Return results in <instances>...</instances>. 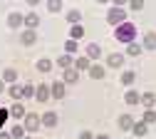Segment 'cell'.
Masks as SVG:
<instances>
[{
    "label": "cell",
    "instance_id": "cell-32",
    "mask_svg": "<svg viewBox=\"0 0 156 139\" xmlns=\"http://www.w3.org/2000/svg\"><path fill=\"white\" fill-rule=\"evenodd\" d=\"M65 52L67 55H74L77 52V40H67V42H65Z\"/></svg>",
    "mask_w": 156,
    "mask_h": 139
},
{
    "label": "cell",
    "instance_id": "cell-4",
    "mask_svg": "<svg viewBox=\"0 0 156 139\" xmlns=\"http://www.w3.org/2000/svg\"><path fill=\"white\" fill-rule=\"evenodd\" d=\"M23 20H25V15H23V13L12 10V13L8 15V27H10V30H17V27H23Z\"/></svg>",
    "mask_w": 156,
    "mask_h": 139
},
{
    "label": "cell",
    "instance_id": "cell-34",
    "mask_svg": "<svg viewBox=\"0 0 156 139\" xmlns=\"http://www.w3.org/2000/svg\"><path fill=\"white\" fill-rule=\"evenodd\" d=\"M129 8L131 10H141L144 8V0H129Z\"/></svg>",
    "mask_w": 156,
    "mask_h": 139
},
{
    "label": "cell",
    "instance_id": "cell-21",
    "mask_svg": "<svg viewBox=\"0 0 156 139\" xmlns=\"http://www.w3.org/2000/svg\"><path fill=\"white\" fill-rule=\"evenodd\" d=\"M139 92H136V90H126V94H124V102L126 104H139Z\"/></svg>",
    "mask_w": 156,
    "mask_h": 139
},
{
    "label": "cell",
    "instance_id": "cell-40",
    "mask_svg": "<svg viewBox=\"0 0 156 139\" xmlns=\"http://www.w3.org/2000/svg\"><path fill=\"white\" fill-rule=\"evenodd\" d=\"M94 139H109V137L107 134H99V137H94Z\"/></svg>",
    "mask_w": 156,
    "mask_h": 139
},
{
    "label": "cell",
    "instance_id": "cell-37",
    "mask_svg": "<svg viewBox=\"0 0 156 139\" xmlns=\"http://www.w3.org/2000/svg\"><path fill=\"white\" fill-rule=\"evenodd\" d=\"M126 3H129V0H114V5H116V8H122V5H126Z\"/></svg>",
    "mask_w": 156,
    "mask_h": 139
},
{
    "label": "cell",
    "instance_id": "cell-3",
    "mask_svg": "<svg viewBox=\"0 0 156 139\" xmlns=\"http://www.w3.org/2000/svg\"><path fill=\"white\" fill-rule=\"evenodd\" d=\"M23 127H25V132L40 129V127H42V124H40V117H37L35 112H25V117H23Z\"/></svg>",
    "mask_w": 156,
    "mask_h": 139
},
{
    "label": "cell",
    "instance_id": "cell-17",
    "mask_svg": "<svg viewBox=\"0 0 156 139\" xmlns=\"http://www.w3.org/2000/svg\"><path fill=\"white\" fill-rule=\"evenodd\" d=\"M141 47H144V50H156V32H154V30L144 35V45H141Z\"/></svg>",
    "mask_w": 156,
    "mask_h": 139
},
{
    "label": "cell",
    "instance_id": "cell-31",
    "mask_svg": "<svg viewBox=\"0 0 156 139\" xmlns=\"http://www.w3.org/2000/svg\"><path fill=\"white\" fill-rule=\"evenodd\" d=\"M50 70H52L50 60H40V62H37V72H50Z\"/></svg>",
    "mask_w": 156,
    "mask_h": 139
},
{
    "label": "cell",
    "instance_id": "cell-5",
    "mask_svg": "<svg viewBox=\"0 0 156 139\" xmlns=\"http://www.w3.org/2000/svg\"><path fill=\"white\" fill-rule=\"evenodd\" d=\"M50 97H52V94H50V87H47V85H37V87H35V99H37L40 104H45Z\"/></svg>",
    "mask_w": 156,
    "mask_h": 139
},
{
    "label": "cell",
    "instance_id": "cell-38",
    "mask_svg": "<svg viewBox=\"0 0 156 139\" xmlns=\"http://www.w3.org/2000/svg\"><path fill=\"white\" fill-rule=\"evenodd\" d=\"M0 139H12V137H10V132H0Z\"/></svg>",
    "mask_w": 156,
    "mask_h": 139
},
{
    "label": "cell",
    "instance_id": "cell-39",
    "mask_svg": "<svg viewBox=\"0 0 156 139\" xmlns=\"http://www.w3.org/2000/svg\"><path fill=\"white\" fill-rule=\"evenodd\" d=\"M37 3H40V0H27V5H37Z\"/></svg>",
    "mask_w": 156,
    "mask_h": 139
},
{
    "label": "cell",
    "instance_id": "cell-1",
    "mask_svg": "<svg viewBox=\"0 0 156 139\" xmlns=\"http://www.w3.org/2000/svg\"><path fill=\"white\" fill-rule=\"evenodd\" d=\"M114 37L119 40V42L129 45V42H134V37H136V27H134L131 23H122V25H116V30H114Z\"/></svg>",
    "mask_w": 156,
    "mask_h": 139
},
{
    "label": "cell",
    "instance_id": "cell-25",
    "mask_svg": "<svg viewBox=\"0 0 156 139\" xmlns=\"http://www.w3.org/2000/svg\"><path fill=\"white\" fill-rule=\"evenodd\" d=\"M17 79V70H12V67H8V70H3V82H15Z\"/></svg>",
    "mask_w": 156,
    "mask_h": 139
},
{
    "label": "cell",
    "instance_id": "cell-43",
    "mask_svg": "<svg viewBox=\"0 0 156 139\" xmlns=\"http://www.w3.org/2000/svg\"><path fill=\"white\" fill-rule=\"evenodd\" d=\"M23 139H35V137H23Z\"/></svg>",
    "mask_w": 156,
    "mask_h": 139
},
{
    "label": "cell",
    "instance_id": "cell-26",
    "mask_svg": "<svg viewBox=\"0 0 156 139\" xmlns=\"http://www.w3.org/2000/svg\"><path fill=\"white\" fill-rule=\"evenodd\" d=\"M134 79H136L134 70H124V72H122V85H126V87H129V85L134 82Z\"/></svg>",
    "mask_w": 156,
    "mask_h": 139
},
{
    "label": "cell",
    "instance_id": "cell-30",
    "mask_svg": "<svg viewBox=\"0 0 156 139\" xmlns=\"http://www.w3.org/2000/svg\"><path fill=\"white\" fill-rule=\"evenodd\" d=\"M141 122L154 124V122H156V112H154V109H144V119H141Z\"/></svg>",
    "mask_w": 156,
    "mask_h": 139
},
{
    "label": "cell",
    "instance_id": "cell-18",
    "mask_svg": "<svg viewBox=\"0 0 156 139\" xmlns=\"http://www.w3.org/2000/svg\"><path fill=\"white\" fill-rule=\"evenodd\" d=\"M57 67H62V70H67V67H74V60H72V55H60L57 57Z\"/></svg>",
    "mask_w": 156,
    "mask_h": 139
},
{
    "label": "cell",
    "instance_id": "cell-41",
    "mask_svg": "<svg viewBox=\"0 0 156 139\" xmlns=\"http://www.w3.org/2000/svg\"><path fill=\"white\" fill-rule=\"evenodd\" d=\"M5 90V82H3V79H0V92H3Z\"/></svg>",
    "mask_w": 156,
    "mask_h": 139
},
{
    "label": "cell",
    "instance_id": "cell-36",
    "mask_svg": "<svg viewBox=\"0 0 156 139\" xmlns=\"http://www.w3.org/2000/svg\"><path fill=\"white\" fill-rule=\"evenodd\" d=\"M80 139H94V137H92V132H87V129H84V132L80 134Z\"/></svg>",
    "mask_w": 156,
    "mask_h": 139
},
{
    "label": "cell",
    "instance_id": "cell-24",
    "mask_svg": "<svg viewBox=\"0 0 156 139\" xmlns=\"http://www.w3.org/2000/svg\"><path fill=\"white\" fill-rule=\"evenodd\" d=\"M141 50H144V47H141V45H136V42H129V45H126V55H129V57H139Z\"/></svg>",
    "mask_w": 156,
    "mask_h": 139
},
{
    "label": "cell",
    "instance_id": "cell-15",
    "mask_svg": "<svg viewBox=\"0 0 156 139\" xmlns=\"http://www.w3.org/2000/svg\"><path fill=\"white\" fill-rule=\"evenodd\" d=\"M131 127H134V117H131V114H122V117H119V129L131 132Z\"/></svg>",
    "mask_w": 156,
    "mask_h": 139
},
{
    "label": "cell",
    "instance_id": "cell-23",
    "mask_svg": "<svg viewBox=\"0 0 156 139\" xmlns=\"http://www.w3.org/2000/svg\"><path fill=\"white\" fill-rule=\"evenodd\" d=\"M80 37H84V27L77 23V25H72V30H69V40H80Z\"/></svg>",
    "mask_w": 156,
    "mask_h": 139
},
{
    "label": "cell",
    "instance_id": "cell-10",
    "mask_svg": "<svg viewBox=\"0 0 156 139\" xmlns=\"http://www.w3.org/2000/svg\"><path fill=\"white\" fill-rule=\"evenodd\" d=\"M8 112H10V117H15V119H23V117H25V104L20 102V99H17V102H15Z\"/></svg>",
    "mask_w": 156,
    "mask_h": 139
},
{
    "label": "cell",
    "instance_id": "cell-22",
    "mask_svg": "<svg viewBox=\"0 0 156 139\" xmlns=\"http://www.w3.org/2000/svg\"><path fill=\"white\" fill-rule=\"evenodd\" d=\"M8 92H10V97L15 99V102H17V99H23V85H17V82H12Z\"/></svg>",
    "mask_w": 156,
    "mask_h": 139
},
{
    "label": "cell",
    "instance_id": "cell-35",
    "mask_svg": "<svg viewBox=\"0 0 156 139\" xmlns=\"http://www.w3.org/2000/svg\"><path fill=\"white\" fill-rule=\"evenodd\" d=\"M10 117V112L8 109H0V129H3V124H5V119Z\"/></svg>",
    "mask_w": 156,
    "mask_h": 139
},
{
    "label": "cell",
    "instance_id": "cell-19",
    "mask_svg": "<svg viewBox=\"0 0 156 139\" xmlns=\"http://www.w3.org/2000/svg\"><path fill=\"white\" fill-rule=\"evenodd\" d=\"M131 132H134L136 137H146V132H149V124H146V122H134Z\"/></svg>",
    "mask_w": 156,
    "mask_h": 139
},
{
    "label": "cell",
    "instance_id": "cell-42",
    "mask_svg": "<svg viewBox=\"0 0 156 139\" xmlns=\"http://www.w3.org/2000/svg\"><path fill=\"white\" fill-rule=\"evenodd\" d=\"M97 3H102V5H104V3H109V0H97Z\"/></svg>",
    "mask_w": 156,
    "mask_h": 139
},
{
    "label": "cell",
    "instance_id": "cell-14",
    "mask_svg": "<svg viewBox=\"0 0 156 139\" xmlns=\"http://www.w3.org/2000/svg\"><path fill=\"white\" fill-rule=\"evenodd\" d=\"M104 75H107L104 65H89V77H92V79H102Z\"/></svg>",
    "mask_w": 156,
    "mask_h": 139
},
{
    "label": "cell",
    "instance_id": "cell-6",
    "mask_svg": "<svg viewBox=\"0 0 156 139\" xmlns=\"http://www.w3.org/2000/svg\"><path fill=\"white\" fill-rule=\"evenodd\" d=\"M40 124L42 127H47V129H52V127H57V114L52 112V109H47L42 117H40Z\"/></svg>",
    "mask_w": 156,
    "mask_h": 139
},
{
    "label": "cell",
    "instance_id": "cell-8",
    "mask_svg": "<svg viewBox=\"0 0 156 139\" xmlns=\"http://www.w3.org/2000/svg\"><path fill=\"white\" fill-rule=\"evenodd\" d=\"M20 42H23V45H35V42H37V32L25 27V30L20 32Z\"/></svg>",
    "mask_w": 156,
    "mask_h": 139
},
{
    "label": "cell",
    "instance_id": "cell-27",
    "mask_svg": "<svg viewBox=\"0 0 156 139\" xmlns=\"http://www.w3.org/2000/svg\"><path fill=\"white\" fill-rule=\"evenodd\" d=\"M80 20H82V13H80V10H69V13H67V23H69V25H77Z\"/></svg>",
    "mask_w": 156,
    "mask_h": 139
},
{
    "label": "cell",
    "instance_id": "cell-20",
    "mask_svg": "<svg viewBox=\"0 0 156 139\" xmlns=\"http://www.w3.org/2000/svg\"><path fill=\"white\" fill-rule=\"evenodd\" d=\"M89 65H92V60L87 55H82V57L74 60V70H89Z\"/></svg>",
    "mask_w": 156,
    "mask_h": 139
},
{
    "label": "cell",
    "instance_id": "cell-2",
    "mask_svg": "<svg viewBox=\"0 0 156 139\" xmlns=\"http://www.w3.org/2000/svg\"><path fill=\"white\" fill-rule=\"evenodd\" d=\"M107 23H109V25H122V23H126V10L112 8V10L107 13Z\"/></svg>",
    "mask_w": 156,
    "mask_h": 139
},
{
    "label": "cell",
    "instance_id": "cell-12",
    "mask_svg": "<svg viewBox=\"0 0 156 139\" xmlns=\"http://www.w3.org/2000/svg\"><path fill=\"white\" fill-rule=\"evenodd\" d=\"M107 65H109V67H122V65H124V55H122V52H112V55L107 57Z\"/></svg>",
    "mask_w": 156,
    "mask_h": 139
},
{
    "label": "cell",
    "instance_id": "cell-28",
    "mask_svg": "<svg viewBox=\"0 0 156 139\" xmlns=\"http://www.w3.org/2000/svg\"><path fill=\"white\" fill-rule=\"evenodd\" d=\"M10 137H12V139H23V137H25V127H23V124H15V127L10 129Z\"/></svg>",
    "mask_w": 156,
    "mask_h": 139
},
{
    "label": "cell",
    "instance_id": "cell-33",
    "mask_svg": "<svg viewBox=\"0 0 156 139\" xmlns=\"http://www.w3.org/2000/svg\"><path fill=\"white\" fill-rule=\"evenodd\" d=\"M23 97H35V87L32 85H23Z\"/></svg>",
    "mask_w": 156,
    "mask_h": 139
},
{
    "label": "cell",
    "instance_id": "cell-16",
    "mask_svg": "<svg viewBox=\"0 0 156 139\" xmlns=\"http://www.w3.org/2000/svg\"><path fill=\"white\" fill-rule=\"evenodd\" d=\"M84 50H87V57H89V60H97V57H102V47L97 45V42H89Z\"/></svg>",
    "mask_w": 156,
    "mask_h": 139
},
{
    "label": "cell",
    "instance_id": "cell-29",
    "mask_svg": "<svg viewBox=\"0 0 156 139\" xmlns=\"http://www.w3.org/2000/svg\"><path fill=\"white\" fill-rule=\"evenodd\" d=\"M47 10L50 13H60L62 10V0H47Z\"/></svg>",
    "mask_w": 156,
    "mask_h": 139
},
{
    "label": "cell",
    "instance_id": "cell-9",
    "mask_svg": "<svg viewBox=\"0 0 156 139\" xmlns=\"http://www.w3.org/2000/svg\"><path fill=\"white\" fill-rule=\"evenodd\" d=\"M23 25H25L27 30H35L37 25H40V15H37V13H27L25 20H23Z\"/></svg>",
    "mask_w": 156,
    "mask_h": 139
},
{
    "label": "cell",
    "instance_id": "cell-7",
    "mask_svg": "<svg viewBox=\"0 0 156 139\" xmlns=\"http://www.w3.org/2000/svg\"><path fill=\"white\" fill-rule=\"evenodd\" d=\"M77 79H80V70L67 67V70H65V75H62V82H65V85H74Z\"/></svg>",
    "mask_w": 156,
    "mask_h": 139
},
{
    "label": "cell",
    "instance_id": "cell-13",
    "mask_svg": "<svg viewBox=\"0 0 156 139\" xmlns=\"http://www.w3.org/2000/svg\"><path fill=\"white\" fill-rule=\"evenodd\" d=\"M50 94H52L55 99H62V97H65V82H55V85H50Z\"/></svg>",
    "mask_w": 156,
    "mask_h": 139
},
{
    "label": "cell",
    "instance_id": "cell-11",
    "mask_svg": "<svg viewBox=\"0 0 156 139\" xmlns=\"http://www.w3.org/2000/svg\"><path fill=\"white\" fill-rule=\"evenodd\" d=\"M139 102L144 104V109H151V107L156 104V94H154V92H144V94L139 97Z\"/></svg>",
    "mask_w": 156,
    "mask_h": 139
}]
</instances>
